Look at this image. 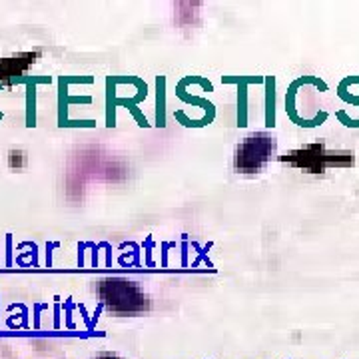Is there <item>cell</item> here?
Here are the masks:
<instances>
[{"instance_id": "cell-1", "label": "cell", "mask_w": 359, "mask_h": 359, "mask_svg": "<svg viewBox=\"0 0 359 359\" xmlns=\"http://www.w3.org/2000/svg\"><path fill=\"white\" fill-rule=\"evenodd\" d=\"M282 162H290L292 166L304 168L309 172H323L327 166H351V152H327L323 144H309L302 150L290 152L282 158Z\"/></svg>"}, {"instance_id": "cell-2", "label": "cell", "mask_w": 359, "mask_h": 359, "mask_svg": "<svg viewBox=\"0 0 359 359\" xmlns=\"http://www.w3.org/2000/svg\"><path fill=\"white\" fill-rule=\"evenodd\" d=\"M276 152V140L268 134H254L245 138L236 152V168L240 172L252 174L259 172L268 164V160Z\"/></svg>"}]
</instances>
